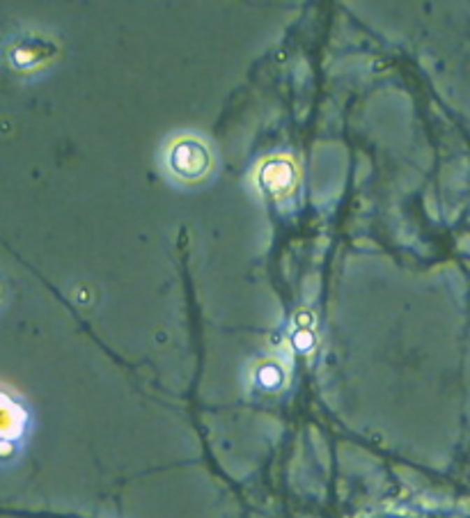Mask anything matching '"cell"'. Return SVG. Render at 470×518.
Wrapping results in <instances>:
<instances>
[{
  "label": "cell",
  "mask_w": 470,
  "mask_h": 518,
  "mask_svg": "<svg viewBox=\"0 0 470 518\" xmlns=\"http://www.w3.org/2000/svg\"><path fill=\"white\" fill-rule=\"evenodd\" d=\"M209 152L202 143L193 138L177 141L170 150V168L181 179H197L204 177L209 170Z\"/></svg>",
  "instance_id": "1"
},
{
  "label": "cell",
  "mask_w": 470,
  "mask_h": 518,
  "mask_svg": "<svg viewBox=\"0 0 470 518\" xmlns=\"http://www.w3.org/2000/svg\"><path fill=\"white\" fill-rule=\"evenodd\" d=\"M262 186L266 188L269 193H285L294 186V166L283 159L271 161L262 168L259 175Z\"/></svg>",
  "instance_id": "2"
}]
</instances>
